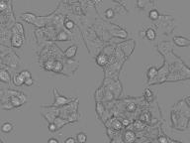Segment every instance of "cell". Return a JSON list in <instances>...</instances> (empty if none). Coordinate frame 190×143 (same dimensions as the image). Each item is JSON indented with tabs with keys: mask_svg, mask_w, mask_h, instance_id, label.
Instances as JSON below:
<instances>
[{
	"mask_svg": "<svg viewBox=\"0 0 190 143\" xmlns=\"http://www.w3.org/2000/svg\"><path fill=\"white\" fill-rule=\"evenodd\" d=\"M6 6H7V5H6V2L4 1V0H2L1 4H0V7H1L0 9H1V11H4V10L6 9Z\"/></svg>",
	"mask_w": 190,
	"mask_h": 143,
	"instance_id": "25",
	"label": "cell"
},
{
	"mask_svg": "<svg viewBox=\"0 0 190 143\" xmlns=\"http://www.w3.org/2000/svg\"><path fill=\"white\" fill-rule=\"evenodd\" d=\"M149 15L152 20H156L158 18V16H160V14H158V12L156 11V10H152V11L150 12Z\"/></svg>",
	"mask_w": 190,
	"mask_h": 143,
	"instance_id": "16",
	"label": "cell"
},
{
	"mask_svg": "<svg viewBox=\"0 0 190 143\" xmlns=\"http://www.w3.org/2000/svg\"><path fill=\"white\" fill-rule=\"evenodd\" d=\"M22 18L27 22H30V23H34L35 22V15H32V14H25V15H22Z\"/></svg>",
	"mask_w": 190,
	"mask_h": 143,
	"instance_id": "14",
	"label": "cell"
},
{
	"mask_svg": "<svg viewBox=\"0 0 190 143\" xmlns=\"http://www.w3.org/2000/svg\"><path fill=\"white\" fill-rule=\"evenodd\" d=\"M108 62V59L105 55H99L97 57V63L100 66H105Z\"/></svg>",
	"mask_w": 190,
	"mask_h": 143,
	"instance_id": "13",
	"label": "cell"
},
{
	"mask_svg": "<svg viewBox=\"0 0 190 143\" xmlns=\"http://www.w3.org/2000/svg\"><path fill=\"white\" fill-rule=\"evenodd\" d=\"M124 138H125V141L128 142V143H133L135 141L136 139V136H135V133L132 131H127L126 133H125L124 135Z\"/></svg>",
	"mask_w": 190,
	"mask_h": 143,
	"instance_id": "9",
	"label": "cell"
},
{
	"mask_svg": "<svg viewBox=\"0 0 190 143\" xmlns=\"http://www.w3.org/2000/svg\"><path fill=\"white\" fill-rule=\"evenodd\" d=\"M48 143H60V140L58 139V138H50L49 140H48Z\"/></svg>",
	"mask_w": 190,
	"mask_h": 143,
	"instance_id": "24",
	"label": "cell"
},
{
	"mask_svg": "<svg viewBox=\"0 0 190 143\" xmlns=\"http://www.w3.org/2000/svg\"><path fill=\"white\" fill-rule=\"evenodd\" d=\"M76 141L77 143H86L87 141V135L84 132H79L76 135Z\"/></svg>",
	"mask_w": 190,
	"mask_h": 143,
	"instance_id": "10",
	"label": "cell"
},
{
	"mask_svg": "<svg viewBox=\"0 0 190 143\" xmlns=\"http://www.w3.org/2000/svg\"><path fill=\"white\" fill-rule=\"evenodd\" d=\"M154 74H156V70L154 69V68H151V69L149 70V76H154Z\"/></svg>",
	"mask_w": 190,
	"mask_h": 143,
	"instance_id": "23",
	"label": "cell"
},
{
	"mask_svg": "<svg viewBox=\"0 0 190 143\" xmlns=\"http://www.w3.org/2000/svg\"><path fill=\"white\" fill-rule=\"evenodd\" d=\"M12 31H13V34H18L24 36V28H23L21 23H16L15 26L12 28Z\"/></svg>",
	"mask_w": 190,
	"mask_h": 143,
	"instance_id": "8",
	"label": "cell"
},
{
	"mask_svg": "<svg viewBox=\"0 0 190 143\" xmlns=\"http://www.w3.org/2000/svg\"><path fill=\"white\" fill-rule=\"evenodd\" d=\"M57 39L58 41H68L70 40V36H68V33L64 32V31H60L58 34Z\"/></svg>",
	"mask_w": 190,
	"mask_h": 143,
	"instance_id": "11",
	"label": "cell"
},
{
	"mask_svg": "<svg viewBox=\"0 0 190 143\" xmlns=\"http://www.w3.org/2000/svg\"><path fill=\"white\" fill-rule=\"evenodd\" d=\"M13 82L16 86H21L25 84V78L21 76V74H16L13 78Z\"/></svg>",
	"mask_w": 190,
	"mask_h": 143,
	"instance_id": "5",
	"label": "cell"
},
{
	"mask_svg": "<svg viewBox=\"0 0 190 143\" xmlns=\"http://www.w3.org/2000/svg\"><path fill=\"white\" fill-rule=\"evenodd\" d=\"M33 84H34V80H33V78L31 76V78H28L25 80V86H33Z\"/></svg>",
	"mask_w": 190,
	"mask_h": 143,
	"instance_id": "19",
	"label": "cell"
},
{
	"mask_svg": "<svg viewBox=\"0 0 190 143\" xmlns=\"http://www.w3.org/2000/svg\"><path fill=\"white\" fill-rule=\"evenodd\" d=\"M20 74H21V76L25 78V80L28 78H31V74H30V72H28V71H22Z\"/></svg>",
	"mask_w": 190,
	"mask_h": 143,
	"instance_id": "21",
	"label": "cell"
},
{
	"mask_svg": "<svg viewBox=\"0 0 190 143\" xmlns=\"http://www.w3.org/2000/svg\"><path fill=\"white\" fill-rule=\"evenodd\" d=\"M173 41H174V44L177 45L178 47H187L190 45V41L188 39L185 38V37H182V36L174 37Z\"/></svg>",
	"mask_w": 190,
	"mask_h": 143,
	"instance_id": "2",
	"label": "cell"
},
{
	"mask_svg": "<svg viewBox=\"0 0 190 143\" xmlns=\"http://www.w3.org/2000/svg\"><path fill=\"white\" fill-rule=\"evenodd\" d=\"M48 128H49V130L51 132H56L58 129V125L56 123H50L49 126H48Z\"/></svg>",
	"mask_w": 190,
	"mask_h": 143,
	"instance_id": "18",
	"label": "cell"
},
{
	"mask_svg": "<svg viewBox=\"0 0 190 143\" xmlns=\"http://www.w3.org/2000/svg\"><path fill=\"white\" fill-rule=\"evenodd\" d=\"M124 124H129V120L127 121V120H124V122H123Z\"/></svg>",
	"mask_w": 190,
	"mask_h": 143,
	"instance_id": "27",
	"label": "cell"
},
{
	"mask_svg": "<svg viewBox=\"0 0 190 143\" xmlns=\"http://www.w3.org/2000/svg\"><path fill=\"white\" fill-rule=\"evenodd\" d=\"M76 139H74L73 137H68L64 140V143H76Z\"/></svg>",
	"mask_w": 190,
	"mask_h": 143,
	"instance_id": "22",
	"label": "cell"
},
{
	"mask_svg": "<svg viewBox=\"0 0 190 143\" xmlns=\"http://www.w3.org/2000/svg\"><path fill=\"white\" fill-rule=\"evenodd\" d=\"M62 70V64L60 63V62H55V64H54V68H53V71L55 72H60Z\"/></svg>",
	"mask_w": 190,
	"mask_h": 143,
	"instance_id": "15",
	"label": "cell"
},
{
	"mask_svg": "<svg viewBox=\"0 0 190 143\" xmlns=\"http://www.w3.org/2000/svg\"><path fill=\"white\" fill-rule=\"evenodd\" d=\"M13 129H14V125L9 121L4 122L1 126V130H2L3 133H10V132H11Z\"/></svg>",
	"mask_w": 190,
	"mask_h": 143,
	"instance_id": "4",
	"label": "cell"
},
{
	"mask_svg": "<svg viewBox=\"0 0 190 143\" xmlns=\"http://www.w3.org/2000/svg\"><path fill=\"white\" fill-rule=\"evenodd\" d=\"M24 36L18 34H13L11 38V46L14 48H20L23 45Z\"/></svg>",
	"mask_w": 190,
	"mask_h": 143,
	"instance_id": "1",
	"label": "cell"
},
{
	"mask_svg": "<svg viewBox=\"0 0 190 143\" xmlns=\"http://www.w3.org/2000/svg\"><path fill=\"white\" fill-rule=\"evenodd\" d=\"M105 15H106V17H107V18H113L114 17V11L112 9L106 10Z\"/></svg>",
	"mask_w": 190,
	"mask_h": 143,
	"instance_id": "20",
	"label": "cell"
},
{
	"mask_svg": "<svg viewBox=\"0 0 190 143\" xmlns=\"http://www.w3.org/2000/svg\"><path fill=\"white\" fill-rule=\"evenodd\" d=\"M146 36H147V38L149 39V40H154L156 37V31L152 28H149L147 30V32H146Z\"/></svg>",
	"mask_w": 190,
	"mask_h": 143,
	"instance_id": "12",
	"label": "cell"
},
{
	"mask_svg": "<svg viewBox=\"0 0 190 143\" xmlns=\"http://www.w3.org/2000/svg\"><path fill=\"white\" fill-rule=\"evenodd\" d=\"M76 52H77V46L76 45H72V46L68 47L64 51V55L68 58H73L76 55Z\"/></svg>",
	"mask_w": 190,
	"mask_h": 143,
	"instance_id": "3",
	"label": "cell"
},
{
	"mask_svg": "<svg viewBox=\"0 0 190 143\" xmlns=\"http://www.w3.org/2000/svg\"><path fill=\"white\" fill-rule=\"evenodd\" d=\"M152 94L151 90H146V97H147V98L149 99V100H150L149 97H150V96H152Z\"/></svg>",
	"mask_w": 190,
	"mask_h": 143,
	"instance_id": "26",
	"label": "cell"
},
{
	"mask_svg": "<svg viewBox=\"0 0 190 143\" xmlns=\"http://www.w3.org/2000/svg\"><path fill=\"white\" fill-rule=\"evenodd\" d=\"M0 78L3 82H6V84H9L11 82V78H10V74L5 70H1L0 72Z\"/></svg>",
	"mask_w": 190,
	"mask_h": 143,
	"instance_id": "6",
	"label": "cell"
},
{
	"mask_svg": "<svg viewBox=\"0 0 190 143\" xmlns=\"http://www.w3.org/2000/svg\"><path fill=\"white\" fill-rule=\"evenodd\" d=\"M64 26H66V29L70 30V29H72L74 27V23L71 21V20H66V22L64 23Z\"/></svg>",
	"mask_w": 190,
	"mask_h": 143,
	"instance_id": "17",
	"label": "cell"
},
{
	"mask_svg": "<svg viewBox=\"0 0 190 143\" xmlns=\"http://www.w3.org/2000/svg\"><path fill=\"white\" fill-rule=\"evenodd\" d=\"M10 102L12 103V105H13V106L19 107V106H21V105L23 104L24 100H22V99H21L19 96H15V95H12V96L10 97Z\"/></svg>",
	"mask_w": 190,
	"mask_h": 143,
	"instance_id": "7",
	"label": "cell"
}]
</instances>
